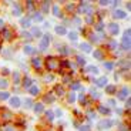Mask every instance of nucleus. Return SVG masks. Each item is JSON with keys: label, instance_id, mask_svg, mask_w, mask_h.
Here are the masks:
<instances>
[{"label": "nucleus", "instance_id": "1", "mask_svg": "<svg viewBox=\"0 0 131 131\" xmlns=\"http://www.w3.org/2000/svg\"><path fill=\"white\" fill-rule=\"evenodd\" d=\"M46 67L50 71H56V70L60 69V61L57 59H54V57H50V59L46 60Z\"/></svg>", "mask_w": 131, "mask_h": 131}, {"label": "nucleus", "instance_id": "2", "mask_svg": "<svg viewBox=\"0 0 131 131\" xmlns=\"http://www.w3.org/2000/svg\"><path fill=\"white\" fill-rule=\"evenodd\" d=\"M9 120H12V113H10L9 110H6V108L0 110V121L6 123V121H9Z\"/></svg>", "mask_w": 131, "mask_h": 131}, {"label": "nucleus", "instance_id": "3", "mask_svg": "<svg viewBox=\"0 0 131 131\" xmlns=\"http://www.w3.org/2000/svg\"><path fill=\"white\" fill-rule=\"evenodd\" d=\"M113 125V121H108V120H103V121L98 123V128L103 130V128H110Z\"/></svg>", "mask_w": 131, "mask_h": 131}, {"label": "nucleus", "instance_id": "4", "mask_svg": "<svg viewBox=\"0 0 131 131\" xmlns=\"http://www.w3.org/2000/svg\"><path fill=\"white\" fill-rule=\"evenodd\" d=\"M49 43H50V36L47 34V36H44V39L41 40V43H40V49H41V50H46L47 46H49Z\"/></svg>", "mask_w": 131, "mask_h": 131}, {"label": "nucleus", "instance_id": "5", "mask_svg": "<svg viewBox=\"0 0 131 131\" xmlns=\"http://www.w3.org/2000/svg\"><path fill=\"white\" fill-rule=\"evenodd\" d=\"M128 95H130V90H128L127 87H124V89H123L121 91H120V94H118V97L124 100V98H128Z\"/></svg>", "mask_w": 131, "mask_h": 131}, {"label": "nucleus", "instance_id": "6", "mask_svg": "<svg viewBox=\"0 0 131 131\" xmlns=\"http://www.w3.org/2000/svg\"><path fill=\"white\" fill-rule=\"evenodd\" d=\"M108 30H110V33H111V34H117L120 29H118V26L115 23H111L110 26H108Z\"/></svg>", "mask_w": 131, "mask_h": 131}, {"label": "nucleus", "instance_id": "7", "mask_svg": "<svg viewBox=\"0 0 131 131\" xmlns=\"http://www.w3.org/2000/svg\"><path fill=\"white\" fill-rule=\"evenodd\" d=\"M10 104H12V107H19V105H20V98L19 97L10 98Z\"/></svg>", "mask_w": 131, "mask_h": 131}, {"label": "nucleus", "instance_id": "8", "mask_svg": "<svg viewBox=\"0 0 131 131\" xmlns=\"http://www.w3.org/2000/svg\"><path fill=\"white\" fill-rule=\"evenodd\" d=\"M80 49H81L83 51H85V53L91 51V47H90L89 43H81V44H80Z\"/></svg>", "mask_w": 131, "mask_h": 131}, {"label": "nucleus", "instance_id": "9", "mask_svg": "<svg viewBox=\"0 0 131 131\" xmlns=\"http://www.w3.org/2000/svg\"><path fill=\"white\" fill-rule=\"evenodd\" d=\"M125 16H127V14H125L123 10H115L114 12V17H117V19H124Z\"/></svg>", "mask_w": 131, "mask_h": 131}, {"label": "nucleus", "instance_id": "10", "mask_svg": "<svg viewBox=\"0 0 131 131\" xmlns=\"http://www.w3.org/2000/svg\"><path fill=\"white\" fill-rule=\"evenodd\" d=\"M95 84H97L98 87H104V85L107 84V79H105V77H101V79H98L97 81H95Z\"/></svg>", "mask_w": 131, "mask_h": 131}, {"label": "nucleus", "instance_id": "11", "mask_svg": "<svg viewBox=\"0 0 131 131\" xmlns=\"http://www.w3.org/2000/svg\"><path fill=\"white\" fill-rule=\"evenodd\" d=\"M56 33H57V34H60V36H63V34L67 33V30H66V27H63V26H57L56 27Z\"/></svg>", "mask_w": 131, "mask_h": 131}, {"label": "nucleus", "instance_id": "12", "mask_svg": "<svg viewBox=\"0 0 131 131\" xmlns=\"http://www.w3.org/2000/svg\"><path fill=\"white\" fill-rule=\"evenodd\" d=\"M123 47L130 50V37H124V39H123Z\"/></svg>", "mask_w": 131, "mask_h": 131}, {"label": "nucleus", "instance_id": "13", "mask_svg": "<svg viewBox=\"0 0 131 131\" xmlns=\"http://www.w3.org/2000/svg\"><path fill=\"white\" fill-rule=\"evenodd\" d=\"M31 34H33V36H36V37H40V36H41V31H40L39 27H33V29H31Z\"/></svg>", "mask_w": 131, "mask_h": 131}, {"label": "nucleus", "instance_id": "14", "mask_svg": "<svg viewBox=\"0 0 131 131\" xmlns=\"http://www.w3.org/2000/svg\"><path fill=\"white\" fill-rule=\"evenodd\" d=\"M33 108H34V111H36V113H41L43 111V104L37 103L36 105H33Z\"/></svg>", "mask_w": 131, "mask_h": 131}, {"label": "nucleus", "instance_id": "15", "mask_svg": "<svg viewBox=\"0 0 131 131\" xmlns=\"http://www.w3.org/2000/svg\"><path fill=\"white\" fill-rule=\"evenodd\" d=\"M44 101H46V103H53V101H54V95H53V94H47L46 97H44Z\"/></svg>", "mask_w": 131, "mask_h": 131}, {"label": "nucleus", "instance_id": "16", "mask_svg": "<svg viewBox=\"0 0 131 131\" xmlns=\"http://www.w3.org/2000/svg\"><path fill=\"white\" fill-rule=\"evenodd\" d=\"M77 37H79V36H77V33H75V31H70L69 33V39L73 40V41H75V40H77Z\"/></svg>", "mask_w": 131, "mask_h": 131}, {"label": "nucleus", "instance_id": "17", "mask_svg": "<svg viewBox=\"0 0 131 131\" xmlns=\"http://www.w3.org/2000/svg\"><path fill=\"white\" fill-rule=\"evenodd\" d=\"M23 85H24V87H27V89H30V85H31V80H30L29 77H26V79L23 80Z\"/></svg>", "mask_w": 131, "mask_h": 131}, {"label": "nucleus", "instance_id": "18", "mask_svg": "<svg viewBox=\"0 0 131 131\" xmlns=\"http://www.w3.org/2000/svg\"><path fill=\"white\" fill-rule=\"evenodd\" d=\"M33 66H34L36 69H40V66H41V60H40V59H34V60H33Z\"/></svg>", "mask_w": 131, "mask_h": 131}, {"label": "nucleus", "instance_id": "19", "mask_svg": "<svg viewBox=\"0 0 131 131\" xmlns=\"http://www.w3.org/2000/svg\"><path fill=\"white\" fill-rule=\"evenodd\" d=\"M87 71L91 73V74H97V73H98V69H97V67H93V66H90L89 69H87Z\"/></svg>", "mask_w": 131, "mask_h": 131}, {"label": "nucleus", "instance_id": "20", "mask_svg": "<svg viewBox=\"0 0 131 131\" xmlns=\"http://www.w3.org/2000/svg\"><path fill=\"white\" fill-rule=\"evenodd\" d=\"M21 26L23 27H30V19H21Z\"/></svg>", "mask_w": 131, "mask_h": 131}, {"label": "nucleus", "instance_id": "21", "mask_svg": "<svg viewBox=\"0 0 131 131\" xmlns=\"http://www.w3.org/2000/svg\"><path fill=\"white\" fill-rule=\"evenodd\" d=\"M13 6H14V14H16V16H19V14L21 13V10H20V6H19L17 3H14Z\"/></svg>", "mask_w": 131, "mask_h": 131}, {"label": "nucleus", "instance_id": "22", "mask_svg": "<svg viewBox=\"0 0 131 131\" xmlns=\"http://www.w3.org/2000/svg\"><path fill=\"white\" fill-rule=\"evenodd\" d=\"M94 57H95V59H98V60H101L103 59V53L100 51V50H95V51H94Z\"/></svg>", "mask_w": 131, "mask_h": 131}, {"label": "nucleus", "instance_id": "23", "mask_svg": "<svg viewBox=\"0 0 131 131\" xmlns=\"http://www.w3.org/2000/svg\"><path fill=\"white\" fill-rule=\"evenodd\" d=\"M30 93H31L33 95H36V94H39V89H37L36 85H33V87H30Z\"/></svg>", "mask_w": 131, "mask_h": 131}, {"label": "nucleus", "instance_id": "24", "mask_svg": "<svg viewBox=\"0 0 131 131\" xmlns=\"http://www.w3.org/2000/svg\"><path fill=\"white\" fill-rule=\"evenodd\" d=\"M105 91L111 94V93H114V91H115V87H114V85H107V87H105Z\"/></svg>", "mask_w": 131, "mask_h": 131}, {"label": "nucleus", "instance_id": "25", "mask_svg": "<svg viewBox=\"0 0 131 131\" xmlns=\"http://www.w3.org/2000/svg\"><path fill=\"white\" fill-rule=\"evenodd\" d=\"M33 51H34V50H33V47H30V46L24 47V53H26V54H31Z\"/></svg>", "mask_w": 131, "mask_h": 131}, {"label": "nucleus", "instance_id": "26", "mask_svg": "<svg viewBox=\"0 0 131 131\" xmlns=\"http://www.w3.org/2000/svg\"><path fill=\"white\" fill-rule=\"evenodd\" d=\"M13 77H14V84H19V81H20V75H19V73H14Z\"/></svg>", "mask_w": 131, "mask_h": 131}, {"label": "nucleus", "instance_id": "27", "mask_svg": "<svg viewBox=\"0 0 131 131\" xmlns=\"http://www.w3.org/2000/svg\"><path fill=\"white\" fill-rule=\"evenodd\" d=\"M7 98H9V94H7L6 91L0 93V100H7Z\"/></svg>", "mask_w": 131, "mask_h": 131}, {"label": "nucleus", "instance_id": "28", "mask_svg": "<svg viewBox=\"0 0 131 131\" xmlns=\"http://www.w3.org/2000/svg\"><path fill=\"white\" fill-rule=\"evenodd\" d=\"M33 19H34V21H41V20H43V17L40 16V13H36Z\"/></svg>", "mask_w": 131, "mask_h": 131}, {"label": "nucleus", "instance_id": "29", "mask_svg": "<svg viewBox=\"0 0 131 131\" xmlns=\"http://www.w3.org/2000/svg\"><path fill=\"white\" fill-rule=\"evenodd\" d=\"M56 93L59 95H63L64 94V90H63V87H56Z\"/></svg>", "mask_w": 131, "mask_h": 131}, {"label": "nucleus", "instance_id": "30", "mask_svg": "<svg viewBox=\"0 0 131 131\" xmlns=\"http://www.w3.org/2000/svg\"><path fill=\"white\" fill-rule=\"evenodd\" d=\"M77 63H79L80 66H84V63H85V60L83 59V57H80V56H77Z\"/></svg>", "mask_w": 131, "mask_h": 131}, {"label": "nucleus", "instance_id": "31", "mask_svg": "<svg viewBox=\"0 0 131 131\" xmlns=\"http://www.w3.org/2000/svg\"><path fill=\"white\" fill-rule=\"evenodd\" d=\"M7 85H9V84H7L6 80H0V87H2V89H6Z\"/></svg>", "mask_w": 131, "mask_h": 131}, {"label": "nucleus", "instance_id": "32", "mask_svg": "<svg viewBox=\"0 0 131 131\" xmlns=\"http://www.w3.org/2000/svg\"><path fill=\"white\" fill-rule=\"evenodd\" d=\"M74 100H75V94L71 93V94L69 95V103H74Z\"/></svg>", "mask_w": 131, "mask_h": 131}, {"label": "nucleus", "instance_id": "33", "mask_svg": "<svg viewBox=\"0 0 131 131\" xmlns=\"http://www.w3.org/2000/svg\"><path fill=\"white\" fill-rule=\"evenodd\" d=\"M60 13V10H59V6H54L53 7V14H54V16H57V14Z\"/></svg>", "mask_w": 131, "mask_h": 131}, {"label": "nucleus", "instance_id": "34", "mask_svg": "<svg viewBox=\"0 0 131 131\" xmlns=\"http://www.w3.org/2000/svg\"><path fill=\"white\" fill-rule=\"evenodd\" d=\"M46 117L49 118L50 121H51V120H53V117H54V114H53L51 111H47V113H46Z\"/></svg>", "mask_w": 131, "mask_h": 131}, {"label": "nucleus", "instance_id": "35", "mask_svg": "<svg viewBox=\"0 0 131 131\" xmlns=\"http://www.w3.org/2000/svg\"><path fill=\"white\" fill-rule=\"evenodd\" d=\"M100 113H103V114H108L110 110H108V108H104V107H100Z\"/></svg>", "mask_w": 131, "mask_h": 131}, {"label": "nucleus", "instance_id": "36", "mask_svg": "<svg viewBox=\"0 0 131 131\" xmlns=\"http://www.w3.org/2000/svg\"><path fill=\"white\" fill-rule=\"evenodd\" d=\"M24 105H26V107H31V105H33L31 100H29V98H27V100H24Z\"/></svg>", "mask_w": 131, "mask_h": 131}, {"label": "nucleus", "instance_id": "37", "mask_svg": "<svg viewBox=\"0 0 131 131\" xmlns=\"http://www.w3.org/2000/svg\"><path fill=\"white\" fill-rule=\"evenodd\" d=\"M10 37H12V34H10V31H7V30H4V39H6V40H10Z\"/></svg>", "mask_w": 131, "mask_h": 131}, {"label": "nucleus", "instance_id": "38", "mask_svg": "<svg viewBox=\"0 0 131 131\" xmlns=\"http://www.w3.org/2000/svg\"><path fill=\"white\" fill-rule=\"evenodd\" d=\"M43 12H44V13L49 12V3H43Z\"/></svg>", "mask_w": 131, "mask_h": 131}, {"label": "nucleus", "instance_id": "39", "mask_svg": "<svg viewBox=\"0 0 131 131\" xmlns=\"http://www.w3.org/2000/svg\"><path fill=\"white\" fill-rule=\"evenodd\" d=\"M95 30H97V31H103V23H97Z\"/></svg>", "mask_w": 131, "mask_h": 131}, {"label": "nucleus", "instance_id": "40", "mask_svg": "<svg viewBox=\"0 0 131 131\" xmlns=\"http://www.w3.org/2000/svg\"><path fill=\"white\" fill-rule=\"evenodd\" d=\"M23 37H24L26 40H31V36H30V34H29L27 31H23Z\"/></svg>", "mask_w": 131, "mask_h": 131}, {"label": "nucleus", "instance_id": "41", "mask_svg": "<svg viewBox=\"0 0 131 131\" xmlns=\"http://www.w3.org/2000/svg\"><path fill=\"white\" fill-rule=\"evenodd\" d=\"M110 47H111L113 50H115V49H117V43H115V41H110Z\"/></svg>", "mask_w": 131, "mask_h": 131}, {"label": "nucleus", "instance_id": "42", "mask_svg": "<svg viewBox=\"0 0 131 131\" xmlns=\"http://www.w3.org/2000/svg\"><path fill=\"white\" fill-rule=\"evenodd\" d=\"M105 69L111 70V69H113V63H105Z\"/></svg>", "mask_w": 131, "mask_h": 131}, {"label": "nucleus", "instance_id": "43", "mask_svg": "<svg viewBox=\"0 0 131 131\" xmlns=\"http://www.w3.org/2000/svg\"><path fill=\"white\" fill-rule=\"evenodd\" d=\"M80 130H81V131H90V127H89V125H83Z\"/></svg>", "mask_w": 131, "mask_h": 131}, {"label": "nucleus", "instance_id": "44", "mask_svg": "<svg viewBox=\"0 0 131 131\" xmlns=\"http://www.w3.org/2000/svg\"><path fill=\"white\" fill-rule=\"evenodd\" d=\"M73 89H74V90H79V89H80V84H79V83H73Z\"/></svg>", "mask_w": 131, "mask_h": 131}, {"label": "nucleus", "instance_id": "45", "mask_svg": "<svg viewBox=\"0 0 131 131\" xmlns=\"http://www.w3.org/2000/svg\"><path fill=\"white\" fill-rule=\"evenodd\" d=\"M44 80H46V81H51L53 77H51V75H46V77H44Z\"/></svg>", "mask_w": 131, "mask_h": 131}, {"label": "nucleus", "instance_id": "46", "mask_svg": "<svg viewBox=\"0 0 131 131\" xmlns=\"http://www.w3.org/2000/svg\"><path fill=\"white\" fill-rule=\"evenodd\" d=\"M130 105H131V100H130V98H127V104H125V107L130 108Z\"/></svg>", "mask_w": 131, "mask_h": 131}, {"label": "nucleus", "instance_id": "47", "mask_svg": "<svg viewBox=\"0 0 131 131\" xmlns=\"http://www.w3.org/2000/svg\"><path fill=\"white\" fill-rule=\"evenodd\" d=\"M89 117H90V120H93V118H94V113H93V111H89Z\"/></svg>", "mask_w": 131, "mask_h": 131}, {"label": "nucleus", "instance_id": "48", "mask_svg": "<svg viewBox=\"0 0 131 131\" xmlns=\"http://www.w3.org/2000/svg\"><path fill=\"white\" fill-rule=\"evenodd\" d=\"M79 100H80V101H84V95L80 94V95H79Z\"/></svg>", "mask_w": 131, "mask_h": 131}, {"label": "nucleus", "instance_id": "49", "mask_svg": "<svg viewBox=\"0 0 131 131\" xmlns=\"http://www.w3.org/2000/svg\"><path fill=\"white\" fill-rule=\"evenodd\" d=\"M100 4H101V6H105V4H108V2H104V0H101V2H100Z\"/></svg>", "mask_w": 131, "mask_h": 131}, {"label": "nucleus", "instance_id": "50", "mask_svg": "<svg viewBox=\"0 0 131 131\" xmlns=\"http://www.w3.org/2000/svg\"><path fill=\"white\" fill-rule=\"evenodd\" d=\"M74 9V6H73V4H69V6H67V10H73Z\"/></svg>", "mask_w": 131, "mask_h": 131}, {"label": "nucleus", "instance_id": "51", "mask_svg": "<svg viewBox=\"0 0 131 131\" xmlns=\"http://www.w3.org/2000/svg\"><path fill=\"white\" fill-rule=\"evenodd\" d=\"M85 20H87V23H91V17H90V16H87V19H85Z\"/></svg>", "mask_w": 131, "mask_h": 131}, {"label": "nucleus", "instance_id": "52", "mask_svg": "<svg viewBox=\"0 0 131 131\" xmlns=\"http://www.w3.org/2000/svg\"><path fill=\"white\" fill-rule=\"evenodd\" d=\"M108 103H110V105H114V104H115V101H114V100H110Z\"/></svg>", "mask_w": 131, "mask_h": 131}, {"label": "nucleus", "instance_id": "53", "mask_svg": "<svg viewBox=\"0 0 131 131\" xmlns=\"http://www.w3.org/2000/svg\"><path fill=\"white\" fill-rule=\"evenodd\" d=\"M3 74H9V70H7V69H3Z\"/></svg>", "mask_w": 131, "mask_h": 131}, {"label": "nucleus", "instance_id": "54", "mask_svg": "<svg viewBox=\"0 0 131 131\" xmlns=\"http://www.w3.org/2000/svg\"><path fill=\"white\" fill-rule=\"evenodd\" d=\"M6 131H14V128H12V127H7V128H6Z\"/></svg>", "mask_w": 131, "mask_h": 131}, {"label": "nucleus", "instance_id": "55", "mask_svg": "<svg viewBox=\"0 0 131 131\" xmlns=\"http://www.w3.org/2000/svg\"><path fill=\"white\" fill-rule=\"evenodd\" d=\"M2 26H3V21H2V20H0V27H2Z\"/></svg>", "mask_w": 131, "mask_h": 131}]
</instances>
